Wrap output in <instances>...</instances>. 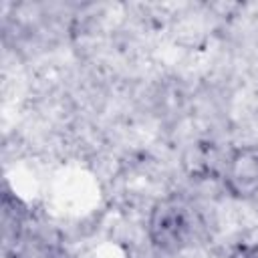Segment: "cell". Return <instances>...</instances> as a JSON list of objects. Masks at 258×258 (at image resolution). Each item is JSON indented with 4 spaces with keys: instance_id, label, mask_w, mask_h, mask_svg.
I'll return each mask as SVG.
<instances>
[{
    "instance_id": "obj_1",
    "label": "cell",
    "mask_w": 258,
    "mask_h": 258,
    "mask_svg": "<svg viewBox=\"0 0 258 258\" xmlns=\"http://www.w3.org/2000/svg\"><path fill=\"white\" fill-rule=\"evenodd\" d=\"M191 224H189V212L187 206L177 198L169 196L159 200L147 220V236L153 248L159 252L175 254L179 252L189 238Z\"/></svg>"
},
{
    "instance_id": "obj_2",
    "label": "cell",
    "mask_w": 258,
    "mask_h": 258,
    "mask_svg": "<svg viewBox=\"0 0 258 258\" xmlns=\"http://www.w3.org/2000/svg\"><path fill=\"white\" fill-rule=\"evenodd\" d=\"M222 181L226 191L242 202L258 198V145H240L224 163Z\"/></svg>"
}]
</instances>
